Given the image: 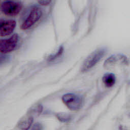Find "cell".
<instances>
[{"mask_svg": "<svg viewBox=\"0 0 130 130\" xmlns=\"http://www.w3.org/2000/svg\"><path fill=\"white\" fill-rule=\"evenodd\" d=\"M56 116L59 121L63 122L69 121L71 118L69 115L66 113H58Z\"/></svg>", "mask_w": 130, "mask_h": 130, "instance_id": "8fae6325", "label": "cell"}, {"mask_svg": "<svg viewBox=\"0 0 130 130\" xmlns=\"http://www.w3.org/2000/svg\"><path fill=\"white\" fill-rule=\"evenodd\" d=\"M8 1H11V0H8Z\"/></svg>", "mask_w": 130, "mask_h": 130, "instance_id": "5bb4252c", "label": "cell"}, {"mask_svg": "<svg viewBox=\"0 0 130 130\" xmlns=\"http://www.w3.org/2000/svg\"><path fill=\"white\" fill-rule=\"evenodd\" d=\"M63 104L71 110H79L83 105V98L79 94L73 93H67L61 98Z\"/></svg>", "mask_w": 130, "mask_h": 130, "instance_id": "7a4b0ae2", "label": "cell"}, {"mask_svg": "<svg viewBox=\"0 0 130 130\" xmlns=\"http://www.w3.org/2000/svg\"><path fill=\"white\" fill-rule=\"evenodd\" d=\"M107 52L106 48H100L91 52L84 60L81 67L82 72H86L94 67L105 55Z\"/></svg>", "mask_w": 130, "mask_h": 130, "instance_id": "6da1fadb", "label": "cell"}, {"mask_svg": "<svg viewBox=\"0 0 130 130\" xmlns=\"http://www.w3.org/2000/svg\"><path fill=\"white\" fill-rule=\"evenodd\" d=\"M52 0H38V3L41 5V6H46L49 5Z\"/></svg>", "mask_w": 130, "mask_h": 130, "instance_id": "4fadbf2b", "label": "cell"}, {"mask_svg": "<svg viewBox=\"0 0 130 130\" xmlns=\"http://www.w3.org/2000/svg\"><path fill=\"white\" fill-rule=\"evenodd\" d=\"M43 111V106L41 104H36L32 106L28 110L27 114L34 116L40 115Z\"/></svg>", "mask_w": 130, "mask_h": 130, "instance_id": "30bf717a", "label": "cell"}, {"mask_svg": "<svg viewBox=\"0 0 130 130\" xmlns=\"http://www.w3.org/2000/svg\"><path fill=\"white\" fill-rule=\"evenodd\" d=\"M63 47L62 46H60V48H59L57 52H56L55 54H54V55H52L51 56H50L48 60H50V61H52V60L56 59V58H57L58 56H59L62 54V53L63 52Z\"/></svg>", "mask_w": 130, "mask_h": 130, "instance_id": "7c38bea8", "label": "cell"}, {"mask_svg": "<svg viewBox=\"0 0 130 130\" xmlns=\"http://www.w3.org/2000/svg\"><path fill=\"white\" fill-rule=\"evenodd\" d=\"M16 22L12 19L0 20V36L5 37L11 35L15 29Z\"/></svg>", "mask_w": 130, "mask_h": 130, "instance_id": "8992f818", "label": "cell"}, {"mask_svg": "<svg viewBox=\"0 0 130 130\" xmlns=\"http://www.w3.org/2000/svg\"><path fill=\"white\" fill-rule=\"evenodd\" d=\"M33 121L34 117L27 114L19 120L17 123V126L21 129H28L31 126Z\"/></svg>", "mask_w": 130, "mask_h": 130, "instance_id": "ba28073f", "label": "cell"}, {"mask_svg": "<svg viewBox=\"0 0 130 130\" xmlns=\"http://www.w3.org/2000/svg\"><path fill=\"white\" fill-rule=\"evenodd\" d=\"M102 81L106 87H111L115 83V76L113 73H106L103 75Z\"/></svg>", "mask_w": 130, "mask_h": 130, "instance_id": "9c48e42d", "label": "cell"}, {"mask_svg": "<svg viewBox=\"0 0 130 130\" xmlns=\"http://www.w3.org/2000/svg\"><path fill=\"white\" fill-rule=\"evenodd\" d=\"M19 40L18 34H14L8 39L0 40V52L7 53L13 51L16 47Z\"/></svg>", "mask_w": 130, "mask_h": 130, "instance_id": "5b68a950", "label": "cell"}, {"mask_svg": "<svg viewBox=\"0 0 130 130\" xmlns=\"http://www.w3.org/2000/svg\"><path fill=\"white\" fill-rule=\"evenodd\" d=\"M0 8L1 11L4 14L10 16H15L21 11L22 4L19 2L7 1L3 2Z\"/></svg>", "mask_w": 130, "mask_h": 130, "instance_id": "277c9868", "label": "cell"}, {"mask_svg": "<svg viewBox=\"0 0 130 130\" xmlns=\"http://www.w3.org/2000/svg\"><path fill=\"white\" fill-rule=\"evenodd\" d=\"M42 15V9L37 6L33 7L21 25V29L26 30L30 28L40 19Z\"/></svg>", "mask_w": 130, "mask_h": 130, "instance_id": "3957f363", "label": "cell"}, {"mask_svg": "<svg viewBox=\"0 0 130 130\" xmlns=\"http://www.w3.org/2000/svg\"><path fill=\"white\" fill-rule=\"evenodd\" d=\"M128 61L125 55L121 54H115L108 57L104 63L105 68H110L117 64H127Z\"/></svg>", "mask_w": 130, "mask_h": 130, "instance_id": "52a82bcc", "label": "cell"}]
</instances>
